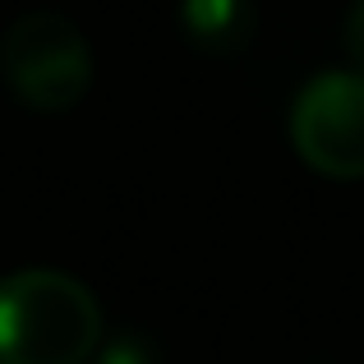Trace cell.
I'll return each instance as SVG.
<instances>
[{
	"label": "cell",
	"instance_id": "cell-4",
	"mask_svg": "<svg viewBox=\"0 0 364 364\" xmlns=\"http://www.w3.org/2000/svg\"><path fill=\"white\" fill-rule=\"evenodd\" d=\"M180 28L198 51L235 55L254 42L258 9L254 0H180Z\"/></svg>",
	"mask_w": 364,
	"mask_h": 364
},
{
	"label": "cell",
	"instance_id": "cell-3",
	"mask_svg": "<svg viewBox=\"0 0 364 364\" xmlns=\"http://www.w3.org/2000/svg\"><path fill=\"white\" fill-rule=\"evenodd\" d=\"M291 143L318 176L364 180V74H314L291 107Z\"/></svg>",
	"mask_w": 364,
	"mask_h": 364
},
{
	"label": "cell",
	"instance_id": "cell-2",
	"mask_svg": "<svg viewBox=\"0 0 364 364\" xmlns=\"http://www.w3.org/2000/svg\"><path fill=\"white\" fill-rule=\"evenodd\" d=\"M0 74L9 92L33 111H70L92 88V51L65 14L37 9L9 23L0 37Z\"/></svg>",
	"mask_w": 364,
	"mask_h": 364
},
{
	"label": "cell",
	"instance_id": "cell-5",
	"mask_svg": "<svg viewBox=\"0 0 364 364\" xmlns=\"http://www.w3.org/2000/svg\"><path fill=\"white\" fill-rule=\"evenodd\" d=\"M97 364H161L157 360V346L139 332H116L97 346Z\"/></svg>",
	"mask_w": 364,
	"mask_h": 364
},
{
	"label": "cell",
	"instance_id": "cell-1",
	"mask_svg": "<svg viewBox=\"0 0 364 364\" xmlns=\"http://www.w3.org/2000/svg\"><path fill=\"white\" fill-rule=\"evenodd\" d=\"M102 346L92 291L55 267L0 277V364H83Z\"/></svg>",
	"mask_w": 364,
	"mask_h": 364
},
{
	"label": "cell",
	"instance_id": "cell-6",
	"mask_svg": "<svg viewBox=\"0 0 364 364\" xmlns=\"http://www.w3.org/2000/svg\"><path fill=\"white\" fill-rule=\"evenodd\" d=\"M341 42H346V55L355 60V70L364 74V0H355V5H350V14H346V37H341Z\"/></svg>",
	"mask_w": 364,
	"mask_h": 364
}]
</instances>
